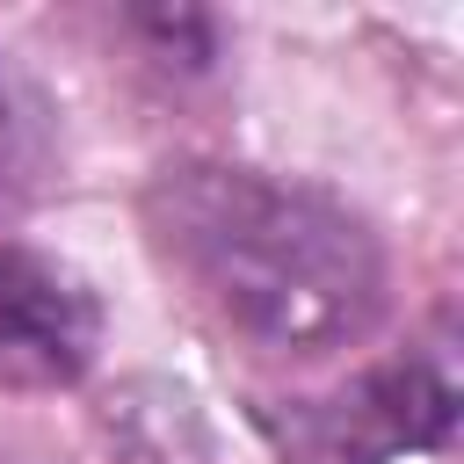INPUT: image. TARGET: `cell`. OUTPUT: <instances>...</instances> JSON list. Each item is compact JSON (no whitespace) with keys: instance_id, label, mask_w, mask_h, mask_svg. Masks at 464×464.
<instances>
[{"instance_id":"cell-2","label":"cell","mask_w":464,"mask_h":464,"mask_svg":"<svg viewBox=\"0 0 464 464\" xmlns=\"http://www.w3.org/2000/svg\"><path fill=\"white\" fill-rule=\"evenodd\" d=\"M450 420H457V392L428 362L370 370L334 399H297L290 413L261 406V428L290 464H384L399 450H435Z\"/></svg>"},{"instance_id":"cell-3","label":"cell","mask_w":464,"mask_h":464,"mask_svg":"<svg viewBox=\"0 0 464 464\" xmlns=\"http://www.w3.org/2000/svg\"><path fill=\"white\" fill-rule=\"evenodd\" d=\"M102 312L87 283L44 254H0V384L44 392L94 362Z\"/></svg>"},{"instance_id":"cell-1","label":"cell","mask_w":464,"mask_h":464,"mask_svg":"<svg viewBox=\"0 0 464 464\" xmlns=\"http://www.w3.org/2000/svg\"><path fill=\"white\" fill-rule=\"evenodd\" d=\"M145 232L188 297L268 355H326L384 304V246L370 225L348 203L254 167H160L145 181Z\"/></svg>"},{"instance_id":"cell-4","label":"cell","mask_w":464,"mask_h":464,"mask_svg":"<svg viewBox=\"0 0 464 464\" xmlns=\"http://www.w3.org/2000/svg\"><path fill=\"white\" fill-rule=\"evenodd\" d=\"M44 167H51L44 102L29 94L22 72L0 65V210H14L22 196H36V188H44Z\"/></svg>"}]
</instances>
